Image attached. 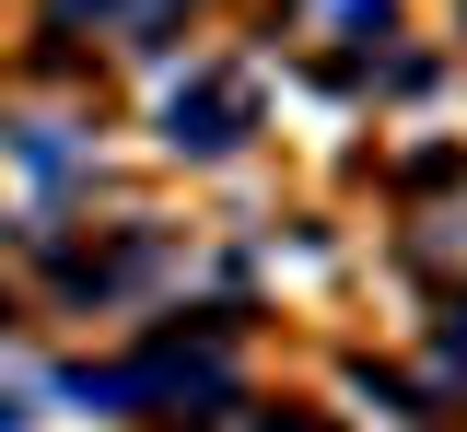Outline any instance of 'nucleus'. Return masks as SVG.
Instances as JSON below:
<instances>
[{
    "label": "nucleus",
    "instance_id": "nucleus-1",
    "mask_svg": "<svg viewBox=\"0 0 467 432\" xmlns=\"http://www.w3.org/2000/svg\"><path fill=\"white\" fill-rule=\"evenodd\" d=\"M245 106H257L245 82H199V94L164 106V140L175 152H234V140H245Z\"/></svg>",
    "mask_w": 467,
    "mask_h": 432
},
{
    "label": "nucleus",
    "instance_id": "nucleus-2",
    "mask_svg": "<svg viewBox=\"0 0 467 432\" xmlns=\"http://www.w3.org/2000/svg\"><path fill=\"white\" fill-rule=\"evenodd\" d=\"M316 36H386V0H304Z\"/></svg>",
    "mask_w": 467,
    "mask_h": 432
},
{
    "label": "nucleus",
    "instance_id": "nucleus-3",
    "mask_svg": "<svg viewBox=\"0 0 467 432\" xmlns=\"http://www.w3.org/2000/svg\"><path fill=\"white\" fill-rule=\"evenodd\" d=\"M444 363H467V304H444Z\"/></svg>",
    "mask_w": 467,
    "mask_h": 432
}]
</instances>
